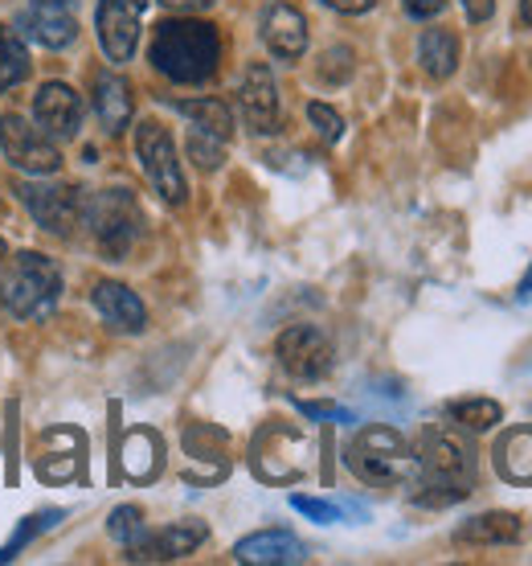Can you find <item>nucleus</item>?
Masks as SVG:
<instances>
[{
	"label": "nucleus",
	"mask_w": 532,
	"mask_h": 566,
	"mask_svg": "<svg viewBox=\"0 0 532 566\" xmlns=\"http://www.w3.org/2000/svg\"><path fill=\"white\" fill-rule=\"evenodd\" d=\"M177 112L189 115L196 128L217 136V140H230V132H234V119H230V107L222 99H184L177 103Z\"/></svg>",
	"instance_id": "b1692460"
},
{
	"label": "nucleus",
	"mask_w": 532,
	"mask_h": 566,
	"mask_svg": "<svg viewBox=\"0 0 532 566\" xmlns=\"http://www.w3.org/2000/svg\"><path fill=\"white\" fill-rule=\"evenodd\" d=\"M95 308L103 312L107 325L119 328V333H140L143 321H148L140 296H136L127 283H115V280H103L95 287Z\"/></svg>",
	"instance_id": "f3484780"
},
{
	"label": "nucleus",
	"mask_w": 532,
	"mask_h": 566,
	"mask_svg": "<svg viewBox=\"0 0 532 566\" xmlns=\"http://www.w3.org/2000/svg\"><path fill=\"white\" fill-rule=\"evenodd\" d=\"M189 153H193V160L201 165V169H217L222 165V140L217 136H210V132H189Z\"/></svg>",
	"instance_id": "cd10ccee"
},
{
	"label": "nucleus",
	"mask_w": 532,
	"mask_h": 566,
	"mask_svg": "<svg viewBox=\"0 0 532 566\" xmlns=\"http://www.w3.org/2000/svg\"><path fill=\"white\" fill-rule=\"evenodd\" d=\"M17 33L45 45V50H62V45H71L78 38V21L62 4H33V9L17 17Z\"/></svg>",
	"instance_id": "4468645a"
},
{
	"label": "nucleus",
	"mask_w": 532,
	"mask_h": 566,
	"mask_svg": "<svg viewBox=\"0 0 532 566\" xmlns=\"http://www.w3.org/2000/svg\"><path fill=\"white\" fill-rule=\"evenodd\" d=\"M234 558L251 566H287V563H304L308 551H304V542L295 538V534H287V530H263V534L242 538Z\"/></svg>",
	"instance_id": "2eb2a0df"
},
{
	"label": "nucleus",
	"mask_w": 532,
	"mask_h": 566,
	"mask_svg": "<svg viewBox=\"0 0 532 566\" xmlns=\"http://www.w3.org/2000/svg\"><path fill=\"white\" fill-rule=\"evenodd\" d=\"M242 115L254 132L279 128V91H275V74L270 66L254 62L246 78H242Z\"/></svg>",
	"instance_id": "ddd939ff"
},
{
	"label": "nucleus",
	"mask_w": 532,
	"mask_h": 566,
	"mask_svg": "<svg viewBox=\"0 0 532 566\" xmlns=\"http://www.w3.org/2000/svg\"><path fill=\"white\" fill-rule=\"evenodd\" d=\"M205 538H210V530L201 522H177L169 530H160V534H143V542H136L127 551V558L131 563H172V558L193 554Z\"/></svg>",
	"instance_id": "f8f14e48"
},
{
	"label": "nucleus",
	"mask_w": 532,
	"mask_h": 566,
	"mask_svg": "<svg viewBox=\"0 0 532 566\" xmlns=\"http://www.w3.org/2000/svg\"><path fill=\"white\" fill-rule=\"evenodd\" d=\"M83 222L91 227L95 234L98 251H107V255L124 259L131 251V242L140 239V210H136V201L131 193L124 189H107V193H98L95 201H86L83 210Z\"/></svg>",
	"instance_id": "39448f33"
},
{
	"label": "nucleus",
	"mask_w": 532,
	"mask_h": 566,
	"mask_svg": "<svg viewBox=\"0 0 532 566\" xmlns=\"http://www.w3.org/2000/svg\"><path fill=\"white\" fill-rule=\"evenodd\" d=\"M455 538L476 542V546H508L520 538V517L517 513H479V517L459 525Z\"/></svg>",
	"instance_id": "aec40b11"
},
{
	"label": "nucleus",
	"mask_w": 532,
	"mask_h": 566,
	"mask_svg": "<svg viewBox=\"0 0 532 566\" xmlns=\"http://www.w3.org/2000/svg\"><path fill=\"white\" fill-rule=\"evenodd\" d=\"M143 534H148V525H143V513L136 510V505H119V510L111 513V538L124 542L127 551H131L136 542H143Z\"/></svg>",
	"instance_id": "a878e982"
},
{
	"label": "nucleus",
	"mask_w": 532,
	"mask_h": 566,
	"mask_svg": "<svg viewBox=\"0 0 532 566\" xmlns=\"http://www.w3.org/2000/svg\"><path fill=\"white\" fill-rule=\"evenodd\" d=\"M291 505L299 513H308L311 522H320V525L340 522V505H328V501H316V496H291Z\"/></svg>",
	"instance_id": "c756f323"
},
{
	"label": "nucleus",
	"mask_w": 532,
	"mask_h": 566,
	"mask_svg": "<svg viewBox=\"0 0 532 566\" xmlns=\"http://www.w3.org/2000/svg\"><path fill=\"white\" fill-rule=\"evenodd\" d=\"M496 464L512 484H529L532 481V427H517L500 439L496 448Z\"/></svg>",
	"instance_id": "412c9836"
},
{
	"label": "nucleus",
	"mask_w": 532,
	"mask_h": 566,
	"mask_svg": "<svg viewBox=\"0 0 532 566\" xmlns=\"http://www.w3.org/2000/svg\"><path fill=\"white\" fill-rule=\"evenodd\" d=\"M164 9H172V13H205L213 0H160Z\"/></svg>",
	"instance_id": "473e14b6"
},
{
	"label": "nucleus",
	"mask_w": 532,
	"mask_h": 566,
	"mask_svg": "<svg viewBox=\"0 0 532 566\" xmlns=\"http://www.w3.org/2000/svg\"><path fill=\"white\" fill-rule=\"evenodd\" d=\"M33 115H38V124H42L45 136L74 140L78 128H83V99H78L66 83H45L42 91L33 95Z\"/></svg>",
	"instance_id": "9b49d317"
},
{
	"label": "nucleus",
	"mask_w": 532,
	"mask_h": 566,
	"mask_svg": "<svg viewBox=\"0 0 532 566\" xmlns=\"http://www.w3.org/2000/svg\"><path fill=\"white\" fill-rule=\"evenodd\" d=\"M450 419L459 427H467V431H491V427L504 419V411L491 398H459V402H450Z\"/></svg>",
	"instance_id": "393cba45"
},
{
	"label": "nucleus",
	"mask_w": 532,
	"mask_h": 566,
	"mask_svg": "<svg viewBox=\"0 0 532 566\" xmlns=\"http://www.w3.org/2000/svg\"><path fill=\"white\" fill-rule=\"evenodd\" d=\"M520 21L532 25V0H520Z\"/></svg>",
	"instance_id": "e433bc0d"
},
{
	"label": "nucleus",
	"mask_w": 532,
	"mask_h": 566,
	"mask_svg": "<svg viewBox=\"0 0 532 566\" xmlns=\"http://www.w3.org/2000/svg\"><path fill=\"white\" fill-rule=\"evenodd\" d=\"M467 4V17L471 21H488L491 13H496V0H462Z\"/></svg>",
	"instance_id": "72a5a7b5"
},
{
	"label": "nucleus",
	"mask_w": 532,
	"mask_h": 566,
	"mask_svg": "<svg viewBox=\"0 0 532 566\" xmlns=\"http://www.w3.org/2000/svg\"><path fill=\"white\" fill-rule=\"evenodd\" d=\"M299 415L308 419H328V423H352L349 407H337V402H299Z\"/></svg>",
	"instance_id": "7c9ffc66"
},
{
	"label": "nucleus",
	"mask_w": 532,
	"mask_h": 566,
	"mask_svg": "<svg viewBox=\"0 0 532 566\" xmlns=\"http://www.w3.org/2000/svg\"><path fill=\"white\" fill-rule=\"evenodd\" d=\"M447 9V0H406V13L418 17V21H426V17H438Z\"/></svg>",
	"instance_id": "2f4dec72"
},
{
	"label": "nucleus",
	"mask_w": 532,
	"mask_h": 566,
	"mask_svg": "<svg viewBox=\"0 0 532 566\" xmlns=\"http://www.w3.org/2000/svg\"><path fill=\"white\" fill-rule=\"evenodd\" d=\"M418 62L430 78H450L455 74V62H459V42L447 29H426L418 42Z\"/></svg>",
	"instance_id": "4be33fe9"
},
{
	"label": "nucleus",
	"mask_w": 532,
	"mask_h": 566,
	"mask_svg": "<svg viewBox=\"0 0 532 566\" xmlns=\"http://www.w3.org/2000/svg\"><path fill=\"white\" fill-rule=\"evenodd\" d=\"M308 119H311V128L320 132V136H323L328 144H337V140H340V132H344V119H340V115L332 112L328 103H311V107H308Z\"/></svg>",
	"instance_id": "c85d7f7f"
},
{
	"label": "nucleus",
	"mask_w": 532,
	"mask_h": 566,
	"mask_svg": "<svg viewBox=\"0 0 532 566\" xmlns=\"http://www.w3.org/2000/svg\"><path fill=\"white\" fill-rule=\"evenodd\" d=\"M29 50L21 42V33L9 25H0V91H9V86L25 83L29 78Z\"/></svg>",
	"instance_id": "5701e85b"
},
{
	"label": "nucleus",
	"mask_w": 532,
	"mask_h": 566,
	"mask_svg": "<svg viewBox=\"0 0 532 566\" xmlns=\"http://www.w3.org/2000/svg\"><path fill=\"white\" fill-rule=\"evenodd\" d=\"M418 472L426 476V493H418L422 505H450L462 501L476 484V452L459 431L430 427L418 439Z\"/></svg>",
	"instance_id": "f257e3e1"
},
{
	"label": "nucleus",
	"mask_w": 532,
	"mask_h": 566,
	"mask_svg": "<svg viewBox=\"0 0 532 566\" xmlns=\"http://www.w3.org/2000/svg\"><path fill=\"white\" fill-rule=\"evenodd\" d=\"M275 354H279V366L299 382H316L332 369V340L316 325H291L279 337Z\"/></svg>",
	"instance_id": "1a4fd4ad"
},
{
	"label": "nucleus",
	"mask_w": 532,
	"mask_h": 566,
	"mask_svg": "<svg viewBox=\"0 0 532 566\" xmlns=\"http://www.w3.org/2000/svg\"><path fill=\"white\" fill-rule=\"evenodd\" d=\"M0 148H4V156H9L21 172L50 177V172H57V165H62V156H57V148L50 144V136L38 128H29L17 112L0 115Z\"/></svg>",
	"instance_id": "6e6552de"
},
{
	"label": "nucleus",
	"mask_w": 532,
	"mask_h": 566,
	"mask_svg": "<svg viewBox=\"0 0 532 566\" xmlns=\"http://www.w3.org/2000/svg\"><path fill=\"white\" fill-rule=\"evenodd\" d=\"M328 9H337V13H364V9H373V0H323Z\"/></svg>",
	"instance_id": "f704fd0d"
},
{
	"label": "nucleus",
	"mask_w": 532,
	"mask_h": 566,
	"mask_svg": "<svg viewBox=\"0 0 532 566\" xmlns=\"http://www.w3.org/2000/svg\"><path fill=\"white\" fill-rule=\"evenodd\" d=\"M57 296H62V271L38 251H17L9 268L0 271V304L21 321L54 308Z\"/></svg>",
	"instance_id": "7ed1b4c3"
},
{
	"label": "nucleus",
	"mask_w": 532,
	"mask_h": 566,
	"mask_svg": "<svg viewBox=\"0 0 532 566\" xmlns=\"http://www.w3.org/2000/svg\"><path fill=\"white\" fill-rule=\"evenodd\" d=\"M17 193L25 201V210L38 218V227L57 239H71L74 227L83 222L86 198L74 185H21Z\"/></svg>",
	"instance_id": "0eeeda50"
},
{
	"label": "nucleus",
	"mask_w": 532,
	"mask_h": 566,
	"mask_svg": "<svg viewBox=\"0 0 532 566\" xmlns=\"http://www.w3.org/2000/svg\"><path fill=\"white\" fill-rule=\"evenodd\" d=\"M54 522H62V510L54 513H33V517H25V525L17 530L13 538L0 546V563H9V558H17V551H25V542L33 538V534H42V530H50Z\"/></svg>",
	"instance_id": "bb28decb"
},
{
	"label": "nucleus",
	"mask_w": 532,
	"mask_h": 566,
	"mask_svg": "<svg viewBox=\"0 0 532 566\" xmlns=\"http://www.w3.org/2000/svg\"><path fill=\"white\" fill-rule=\"evenodd\" d=\"M349 468L369 484H406L418 476V455L393 427H364L349 443Z\"/></svg>",
	"instance_id": "20e7f679"
},
{
	"label": "nucleus",
	"mask_w": 532,
	"mask_h": 566,
	"mask_svg": "<svg viewBox=\"0 0 532 566\" xmlns=\"http://www.w3.org/2000/svg\"><path fill=\"white\" fill-rule=\"evenodd\" d=\"M38 4H71V0H38Z\"/></svg>",
	"instance_id": "4c0bfd02"
},
{
	"label": "nucleus",
	"mask_w": 532,
	"mask_h": 566,
	"mask_svg": "<svg viewBox=\"0 0 532 566\" xmlns=\"http://www.w3.org/2000/svg\"><path fill=\"white\" fill-rule=\"evenodd\" d=\"M164 464V443L156 431L148 427H136V431H127L124 448H119V468H124L127 481H152L156 472Z\"/></svg>",
	"instance_id": "a211bd4d"
},
{
	"label": "nucleus",
	"mask_w": 532,
	"mask_h": 566,
	"mask_svg": "<svg viewBox=\"0 0 532 566\" xmlns=\"http://www.w3.org/2000/svg\"><path fill=\"white\" fill-rule=\"evenodd\" d=\"M136 153H140V165L148 172V181L160 198L169 201V206H181L184 201V172H181V160H177V148H172V136L156 119H143L140 128H136Z\"/></svg>",
	"instance_id": "423d86ee"
},
{
	"label": "nucleus",
	"mask_w": 532,
	"mask_h": 566,
	"mask_svg": "<svg viewBox=\"0 0 532 566\" xmlns=\"http://www.w3.org/2000/svg\"><path fill=\"white\" fill-rule=\"evenodd\" d=\"M263 42L270 45V54L279 57H299L308 50V21L291 4H270L263 13Z\"/></svg>",
	"instance_id": "dca6fc26"
},
{
	"label": "nucleus",
	"mask_w": 532,
	"mask_h": 566,
	"mask_svg": "<svg viewBox=\"0 0 532 566\" xmlns=\"http://www.w3.org/2000/svg\"><path fill=\"white\" fill-rule=\"evenodd\" d=\"M0 259H4V239H0Z\"/></svg>",
	"instance_id": "58836bf2"
},
{
	"label": "nucleus",
	"mask_w": 532,
	"mask_h": 566,
	"mask_svg": "<svg viewBox=\"0 0 532 566\" xmlns=\"http://www.w3.org/2000/svg\"><path fill=\"white\" fill-rule=\"evenodd\" d=\"M222 62V38L210 21H164L152 38V66L172 83H205Z\"/></svg>",
	"instance_id": "f03ea898"
},
{
	"label": "nucleus",
	"mask_w": 532,
	"mask_h": 566,
	"mask_svg": "<svg viewBox=\"0 0 532 566\" xmlns=\"http://www.w3.org/2000/svg\"><path fill=\"white\" fill-rule=\"evenodd\" d=\"M517 300H532V271L520 280V292H517Z\"/></svg>",
	"instance_id": "c9c22d12"
},
{
	"label": "nucleus",
	"mask_w": 532,
	"mask_h": 566,
	"mask_svg": "<svg viewBox=\"0 0 532 566\" xmlns=\"http://www.w3.org/2000/svg\"><path fill=\"white\" fill-rule=\"evenodd\" d=\"M95 107H98V119H103V128L111 132H124L127 119H131V86L119 78V74H103L95 83Z\"/></svg>",
	"instance_id": "6ab92c4d"
},
{
	"label": "nucleus",
	"mask_w": 532,
	"mask_h": 566,
	"mask_svg": "<svg viewBox=\"0 0 532 566\" xmlns=\"http://www.w3.org/2000/svg\"><path fill=\"white\" fill-rule=\"evenodd\" d=\"M148 0H98V42L111 62H127L140 42V17Z\"/></svg>",
	"instance_id": "9d476101"
}]
</instances>
